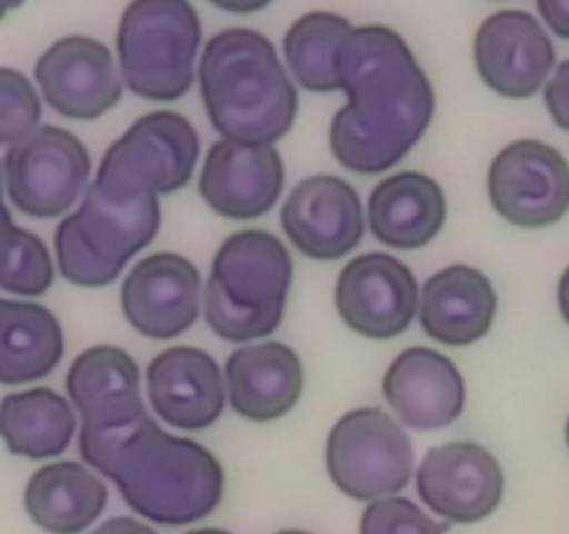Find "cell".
<instances>
[{
	"label": "cell",
	"mask_w": 569,
	"mask_h": 534,
	"mask_svg": "<svg viewBox=\"0 0 569 534\" xmlns=\"http://www.w3.org/2000/svg\"><path fill=\"white\" fill-rule=\"evenodd\" d=\"M348 103L333 115V159L359 176L398 165L433 120V87L411 48L389 26H356L339 50Z\"/></svg>",
	"instance_id": "1"
},
{
	"label": "cell",
	"mask_w": 569,
	"mask_h": 534,
	"mask_svg": "<svg viewBox=\"0 0 569 534\" xmlns=\"http://www.w3.org/2000/svg\"><path fill=\"white\" fill-rule=\"evenodd\" d=\"M78 448L89 467L117 484L137 515L159 526L200 521L226 495L220 459L194 439L167 434L150 421L142 398L83 417Z\"/></svg>",
	"instance_id": "2"
},
{
	"label": "cell",
	"mask_w": 569,
	"mask_h": 534,
	"mask_svg": "<svg viewBox=\"0 0 569 534\" xmlns=\"http://www.w3.org/2000/svg\"><path fill=\"white\" fill-rule=\"evenodd\" d=\"M200 98L222 139L272 145L298 117V89L276 48L253 28H226L200 53Z\"/></svg>",
	"instance_id": "3"
},
{
	"label": "cell",
	"mask_w": 569,
	"mask_h": 534,
	"mask_svg": "<svg viewBox=\"0 0 569 534\" xmlns=\"http://www.w3.org/2000/svg\"><path fill=\"white\" fill-rule=\"evenodd\" d=\"M292 287V256L270 231L248 228L220 245L203 293L206 323L228 343L267 337L281 323Z\"/></svg>",
	"instance_id": "4"
},
{
	"label": "cell",
	"mask_w": 569,
	"mask_h": 534,
	"mask_svg": "<svg viewBox=\"0 0 569 534\" xmlns=\"http://www.w3.org/2000/svg\"><path fill=\"white\" fill-rule=\"evenodd\" d=\"M200 17L189 0H131L117 28V56L126 87L156 103L183 98L194 81Z\"/></svg>",
	"instance_id": "5"
},
{
	"label": "cell",
	"mask_w": 569,
	"mask_h": 534,
	"mask_svg": "<svg viewBox=\"0 0 569 534\" xmlns=\"http://www.w3.org/2000/svg\"><path fill=\"white\" fill-rule=\"evenodd\" d=\"M159 226V195L120 200L89 184L81 209L67 215L56 228L61 276L76 287H106L133 254L153 243Z\"/></svg>",
	"instance_id": "6"
},
{
	"label": "cell",
	"mask_w": 569,
	"mask_h": 534,
	"mask_svg": "<svg viewBox=\"0 0 569 534\" xmlns=\"http://www.w3.org/2000/svg\"><path fill=\"white\" fill-rule=\"evenodd\" d=\"M200 156V137L178 111L139 117L100 161L94 187L111 198L167 195L187 187Z\"/></svg>",
	"instance_id": "7"
},
{
	"label": "cell",
	"mask_w": 569,
	"mask_h": 534,
	"mask_svg": "<svg viewBox=\"0 0 569 534\" xmlns=\"http://www.w3.org/2000/svg\"><path fill=\"white\" fill-rule=\"evenodd\" d=\"M326 467L333 487L348 498H389L409 484L415 445L389 412L365 406L333 423L326 445Z\"/></svg>",
	"instance_id": "8"
},
{
	"label": "cell",
	"mask_w": 569,
	"mask_h": 534,
	"mask_svg": "<svg viewBox=\"0 0 569 534\" xmlns=\"http://www.w3.org/2000/svg\"><path fill=\"white\" fill-rule=\"evenodd\" d=\"M92 161L76 134L42 126L31 139L6 148L3 176L11 206L28 217H59L87 189Z\"/></svg>",
	"instance_id": "9"
},
{
	"label": "cell",
	"mask_w": 569,
	"mask_h": 534,
	"mask_svg": "<svg viewBox=\"0 0 569 534\" xmlns=\"http://www.w3.org/2000/svg\"><path fill=\"white\" fill-rule=\"evenodd\" d=\"M487 192L511 226H553L569 211V161L553 145L517 139L489 165Z\"/></svg>",
	"instance_id": "10"
},
{
	"label": "cell",
	"mask_w": 569,
	"mask_h": 534,
	"mask_svg": "<svg viewBox=\"0 0 569 534\" xmlns=\"http://www.w3.org/2000/svg\"><path fill=\"white\" fill-rule=\"evenodd\" d=\"M44 103L70 120H98L122 98V72L109 44L92 37H61L33 67Z\"/></svg>",
	"instance_id": "11"
},
{
	"label": "cell",
	"mask_w": 569,
	"mask_h": 534,
	"mask_svg": "<svg viewBox=\"0 0 569 534\" xmlns=\"http://www.w3.org/2000/svg\"><path fill=\"white\" fill-rule=\"evenodd\" d=\"M337 312L348 328L370 339H392L420 312V287L409 265L392 254H361L342 267Z\"/></svg>",
	"instance_id": "12"
},
{
	"label": "cell",
	"mask_w": 569,
	"mask_h": 534,
	"mask_svg": "<svg viewBox=\"0 0 569 534\" xmlns=\"http://www.w3.org/2000/svg\"><path fill=\"white\" fill-rule=\"evenodd\" d=\"M476 67L481 81L503 98L537 95L556 70V48L533 14L506 9L487 17L476 33Z\"/></svg>",
	"instance_id": "13"
},
{
	"label": "cell",
	"mask_w": 569,
	"mask_h": 534,
	"mask_svg": "<svg viewBox=\"0 0 569 534\" xmlns=\"http://www.w3.org/2000/svg\"><path fill=\"white\" fill-rule=\"evenodd\" d=\"M506 476L495 454L476 443H445L422 456L417 493L450 523H478L498 510Z\"/></svg>",
	"instance_id": "14"
},
{
	"label": "cell",
	"mask_w": 569,
	"mask_h": 534,
	"mask_svg": "<svg viewBox=\"0 0 569 534\" xmlns=\"http://www.w3.org/2000/svg\"><path fill=\"white\" fill-rule=\"evenodd\" d=\"M200 273L187 256L161 250L133 265L122 284V315L150 339L189 332L200 315Z\"/></svg>",
	"instance_id": "15"
},
{
	"label": "cell",
	"mask_w": 569,
	"mask_h": 534,
	"mask_svg": "<svg viewBox=\"0 0 569 534\" xmlns=\"http://www.w3.org/2000/svg\"><path fill=\"white\" fill-rule=\"evenodd\" d=\"M281 226L289 243L309 259H342L365 237L359 192L326 172L303 178L283 200Z\"/></svg>",
	"instance_id": "16"
},
{
	"label": "cell",
	"mask_w": 569,
	"mask_h": 534,
	"mask_svg": "<svg viewBox=\"0 0 569 534\" xmlns=\"http://www.w3.org/2000/svg\"><path fill=\"white\" fill-rule=\"evenodd\" d=\"M283 161L272 145L220 139L209 148L198 192L228 220H256L281 198Z\"/></svg>",
	"instance_id": "17"
},
{
	"label": "cell",
	"mask_w": 569,
	"mask_h": 534,
	"mask_svg": "<svg viewBox=\"0 0 569 534\" xmlns=\"http://www.w3.org/2000/svg\"><path fill=\"white\" fill-rule=\"evenodd\" d=\"M148 393L161 421L187 432H200L220 421L228 384L214 356L192 345H176L150 362Z\"/></svg>",
	"instance_id": "18"
},
{
	"label": "cell",
	"mask_w": 569,
	"mask_h": 534,
	"mask_svg": "<svg viewBox=\"0 0 569 534\" xmlns=\"http://www.w3.org/2000/svg\"><path fill=\"white\" fill-rule=\"evenodd\" d=\"M383 398L400 423L437 432L461 417L467 387L453 359L433 348H406L383 376Z\"/></svg>",
	"instance_id": "19"
},
{
	"label": "cell",
	"mask_w": 569,
	"mask_h": 534,
	"mask_svg": "<svg viewBox=\"0 0 569 534\" xmlns=\"http://www.w3.org/2000/svg\"><path fill=\"white\" fill-rule=\"evenodd\" d=\"M498 312V295L487 273L450 265L433 273L420 293V326L442 345H472L487 337Z\"/></svg>",
	"instance_id": "20"
},
{
	"label": "cell",
	"mask_w": 569,
	"mask_h": 534,
	"mask_svg": "<svg viewBox=\"0 0 569 534\" xmlns=\"http://www.w3.org/2000/svg\"><path fill=\"white\" fill-rule=\"evenodd\" d=\"M226 384L237 415L253 423H272L300 400L303 365L283 343L244 345L228 356Z\"/></svg>",
	"instance_id": "21"
},
{
	"label": "cell",
	"mask_w": 569,
	"mask_h": 534,
	"mask_svg": "<svg viewBox=\"0 0 569 534\" xmlns=\"http://www.w3.org/2000/svg\"><path fill=\"white\" fill-rule=\"evenodd\" d=\"M448 200L426 172L403 170L383 178L367 204V222L381 245L415 250L431 243L445 226Z\"/></svg>",
	"instance_id": "22"
},
{
	"label": "cell",
	"mask_w": 569,
	"mask_h": 534,
	"mask_svg": "<svg viewBox=\"0 0 569 534\" xmlns=\"http://www.w3.org/2000/svg\"><path fill=\"white\" fill-rule=\"evenodd\" d=\"M109 490L78 462H53L28 478L22 504L28 517L48 534H81L106 510Z\"/></svg>",
	"instance_id": "23"
},
{
	"label": "cell",
	"mask_w": 569,
	"mask_h": 534,
	"mask_svg": "<svg viewBox=\"0 0 569 534\" xmlns=\"http://www.w3.org/2000/svg\"><path fill=\"white\" fill-rule=\"evenodd\" d=\"M64 356V334L50 309L0 300V382L28 384L50 376Z\"/></svg>",
	"instance_id": "24"
},
{
	"label": "cell",
	"mask_w": 569,
	"mask_h": 534,
	"mask_svg": "<svg viewBox=\"0 0 569 534\" xmlns=\"http://www.w3.org/2000/svg\"><path fill=\"white\" fill-rule=\"evenodd\" d=\"M6 448L26 459H50L70 445L76 434V412L48 387L9 393L0 409Z\"/></svg>",
	"instance_id": "25"
},
{
	"label": "cell",
	"mask_w": 569,
	"mask_h": 534,
	"mask_svg": "<svg viewBox=\"0 0 569 534\" xmlns=\"http://www.w3.org/2000/svg\"><path fill=\"white\" fill-rule=\"evenodd\" d=\"M353 33L348 17L333 11H309L283 33V56L295 81L317 95L342 92L339 50Z\"/></svg>",
	"instance_id": "26"
},
{
	"label": "cell",
	"mask_w": 569,
	"mask_h": 534,
	"mask_svg": "<svg viewBox=\"0 0 569 534\" xmlns=\"http://www.w3.org/2000/svg\"><path fill=\"white\" fill-rule=\"evenodd\" d=\"M67 395L81 417L139 398V367L117 345L87 348L67 370Z\"/></svg>",
	"instance_id": "27"
},
{
	"label": "cell",
	"mask_w": 569,
	"mask_h": 534,
	"mask_svg": "<svg viewBox=\"0 0 569 534\" xmlns=\"http://www.w3.org/2000/svg\"><path fill=\"white\" fill-rule=\"evenodd\" d=\"M0 284L6 293L42 295L53 284V261L37 234L17 228L11 215L3 226V273Z\"/></svg>",
	"instance_id": "28"
},
{
	"label": "cell",
	"mask_w": 569,
	"mask_h": 534,
	"mask_svg": "<svg viewBox=\"0 0 569 534\" xmlns=\"http://www.w3.org/2000/svg\"><path fill=\"white\" fill-rule=\"evenodd\" d=\"M42 100L33 83L14 67L0 70V142L3 148L26 142L39 131Z\"/></svg>",
	"instance_id": "29"
},
{
	"label": "cell",
	"mask_w": 569,
	"mask_h": 534,
	"mask_svg": "<svg viewBox=\"0 0 569 534\" xmlns=\"http://www.w3.org/2000/svg\"><path fill=\"white\" fill-rule=\"evenodd\" d=\"M359 534H445V526L426 515L415 501L389 495L370 501V506L361 512Z\"/></svg>",
	"instance_id": "30"
},
{
	"label": "cell",
	"mask_w": 569,
	"mask_h": 534,
	"mask_svg": "<svg viewBox=\"0 0 569 534\" xmlns=\"http://www.w3.org/2000/svg\"><path fill=\"white\" fill-rule=\"evenodd\" d=\"M545 106L561 131L569 134V59L553 70L550 81L545 83Z\"/></svg>",
	"instance_id": "31"
},
{
	"label": "cell",
	"mask_w": 569,
	"mask_h": 534,
	"mask_svg": "<svg viewBox=\"0 0 569 534\" xmlns=\"http://www.w3.org/2000/svg\"><path fill=\"white\" fill-rule=\"evenodd\" d=\"M537 9L556 37L569 39V0H537Z\"/></svg>",
	"instance_id": "32"
},
{
	"label": "cell",
	"mask_w": 569,
	"mask_h": 534,
	"mask_svg": "<svg viewBox=\"0 0 569 534\" xmlns=\"http://www.w3.org/2000/svg\"><path fill=\"white\" fill-rule=\"evenodd\" d=\"M92 534H156V528H150L148 523L133 521V517H111L103 526L94 528Z\"/></svg>",
	"instance_id": "33"
},
{
	"label": "cell",
	"mask_w": 569,
	"mask_h": 534,
	"mask_svg": "<svg viewBox=\"0 0 569 534\" xmlns=\"http://www.w3.org/2000/svg\"><path fill=\"white\" fill-rule=\"evenodd\" d=\"M209 3L228 11V14H256V11L267 9L272 0H209Z\"/></svg>",
	"instance_id": "34"
},
{
	"label": "cell",
	"mask_w": 569,
	"mask_h": 534,
	"mask_svg": "<svg viewBox=\"0 0 569 534\" xmlns=\"http://www.w3.org/2000/svg\"><path fill=\"white\" fill-rule=\"evenodd\" d=\"M559 309H561V317H565L569 326V267L559 281Z\"/></svg>",
	"instance_id": "35"
},
{
	"label": "cell",
	"mask_w": 569,
	"mask_h": 534,
	"mask_svg": "<svg viewBox=\"0 0 569 534\" xmlns=\"http://www.w3.org/2000/svg\"><path fill=\"white\" fill-rule=\"evenodd\" d=\"M187 534H231V532H226V528H194V532H187Z\"/></svg>",
	"instance_id": "36"
},
{
	"label": "cell",
	"mask_w": 569,
	"mask_h": 534,
	"mask_svg": "<svg viewBox=\"0 0 569 534\" xmlns=\"http://www.w3.org/2000/svg\"><path fill=\"white\" fill-rule=\"evenodd\" d=\"M26 0H3V14H9L11 9H17V6H22Z\"/></svg>",
	"instance_id": "37"
},
{
	"label": "cell",
	"mask_w": 569,
	"mask_h": 534,
	"mask_svg": "<svg viewBox=\"0 0 569 534\" xmlns=\"http://www.w3.org/2000/svg\"><path fill=\"white\" fill-rule=\"evenodd\" d=\"M276 534H311V532H300V528H283V532H276Z\"/></svg>",
	"instance_id": "38"
},
{
	"label": "cell",
	"mask_w": 569,
	"mask_h": 534,
	"mask_svg": "<svg viewBox=\"0 0 569 534\" xmlns=\"http://www.w3.org/2000/svg\"><path fill=\"white\" fill-rule=\"evenodd\" d=\"M567 445H569V417H567Z\"/></svg>",
	"instance_id": "39"
}]
</instances>
